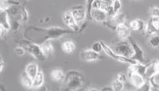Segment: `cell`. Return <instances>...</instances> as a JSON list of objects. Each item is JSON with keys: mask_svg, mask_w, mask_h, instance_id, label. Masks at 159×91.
I'll return each mask as SVG.
<instances>
[{"mask_svg": "<svg viewBox=\"0 0 159 91\" xmlns=\"http://www.w3.org/2000/svg\"><path fill=\"white\" fill-rule=\"evenodd\" d=\"M101 43L102 44L103 51H104V52L107 56H109V57L112 58L113 59L119 61L121 63H128L130 65L136 64L137 63L136 61L133 59L131 57H123V56H121V55H119L116 54L114 51L113 49H112L111 47H110L109 46H107L102 41H101Z\"/></svg>", "mask_w": 159, "mask_h": 91, "instance_id": "5", "label": "cell"}, {"mask_svg": "<svg viewBox=\"0 0 159 91\" xmlns=\"http://www.w3.org/2000/svg\"><path fill=\"white\" fill-rule=\"evenodd\" d=\"M116 79L119 81L125 83L127 81V80L128 79V77L126 74H125L123 73H119L117 75Z\"/></svg>", "mask_w": 159, "mask_h": 91, "instance_id": "33", "label": "cell"}, {"mask_svg": "<svg viewBox=\"0 0 159 91\" xmlns=\"http://www.w3.org/2000/svg\"><path fill=\"white\" fill-rule=\"evenodd\" d=\"M39 70V69L38 67V66L35 63H30L27 65L25 68V72L33 80L37 76Z\"/></svg>", "mask_w": 159, "mask_h": 91, "instance_id": "16", "label": "cell"}, {"mask_svg": "<svg viewBox=\"0 0 159 91\" xmlns=\"http://www.w3.org/2000/svg\"><path fill=\"white\" fill-rule=\"evenodd\" d=\"M20 81L22 84L25 87L28 88H33V80L27 75L25 71L21 75Z\"/></svg>", "mask_w": 159, "mask_h": 91, "instance_id": "23", "label": "cell"}, {"mask_svg": "<svg viewBox=\"0 0 159 91\" xmlns=\"http://www.w3.org/2000/svg\"><path fill=\"white\" fill-rule=\"evenodd\" d=\"M0 13V25L9 30L11 27V25L7 11L6 10H1Z\"/></svg>", "mask_w": 159, "mask_h": 91, "instance_id": "17", "label": "cell"}, {"mask_svg": "<svg viewBox=\"0 0 159 91\" xmlns=\"http://www.w3.org/2000/svg\"><path fill=\"white\" fill-rule=\"evenodd\" d=\"M77 24L81 25L87 18L86 7L82 5H77L72 7L70 10Z\"/></svg>", "mask_w": 159, "mask_h": 91, "instance_id": "6", "label": "cell"}, {"mask_svg": "<svg viewBox=\"0 0 159 91\" xmlns=\"http://www.w3.org/2000/svg\"><path fill=\"white\" fill-rule=\"evenodd\" d=\"M94 0H86V11H87V18L89 20H92L91 18V11L93 9V3Z\"/></svg>", "mask_w": 159, "mask_h": 91, "instance_id": "27", "label": "cell"}, {"mask_svg": "<svg viewBox=\"0 0 159 91\" xmlns=\"http://www.w3.org/2000/svg\"><path fill=\"white\" fill-rule=\"evenodd\" d=\"M147 67H148V64L137 62L136 64L131 65L129 70L141 75L146 78V71H147Z\"/></svg>", "mask_w": 159, "mask_h": 91, "instance_id": "15", "label": "cell"}, {"mask_svg": "<svg viewBox=\"0 0 159 91\" xmlns=\"http://www.w3.org/2000/svg\"><path fill=\"white\" fill-rule=\"evenodd\" d=\"M63 20L64 24L74 32H80V26L73 18L70 11H66L63 15Z\"/></svg>", "mask_w": 159, "mask_h": 91, "instance_id": "10", "label": "cell"}, {"mask_svg": "<svg viewBox=\"0 0 159 91\" xmlns=\"http://www.w3.org/2000/svg\"><path fill=\"white\" fill-rule=\"evenodd\" d=\"M127 77L131 84L137 89L141 88L146 81L145 77L129 70L127 71Z\"/></svg>", "mask_w": 159, "mask_h": 91, "instance_id": "9", "label": "cell"}, {"mask_svg": "<svg viewBox=\"0 0 159 91\" xmlns=\"http://www.w3.org/2000/svg\"><path fill=\"white\" fill-rule=\"evenodd\" d=\"M93 51L97 53H101L103 51L102 44L101 43V41L100 42H95L92 45V48Z\"/></svg>", "mask_w": 159, "mask_h": 91, "instance_id": "28", "label": "cell"}, {"mask_svg": "<svg viewBox=\"0 0 159 91\" xmlns=\"http://www.w3.org/2000/svg\"><path fill=\"white\" fill-rule=\"evenodd\" d=\"M113 50L116 54L126 57H131L134 54L133 47L127 40H121L117 43L114 47Z\"/></svg>", "mask_w": 159, "mask_h": 91, "instance_id": "4", "label": "cell"}, {"mask_svg": "<svg viewBox=\"0 0 159 91\" xmlns=\"http://www.w3.org/2000/svg\"><path fill=\"white\" fill-rule=\"evenodd\" d=\"M148 81L152 88L159 89V72H156L148 78Z\"/></svg>", "mask_w": 159, "mask_h": 91, "instance_id": "24", "label": "cell"}, {"mask_svg": "<svg viewBox=\"0 0 159 91\" xmlns=\"http://www.w3.org/2000/svg\"><path fill=\"white\" fill-rule=\"evenodd\" d=\"M114 0H94L93 3V8H97L105 10L110 17L114 15L113 5Z\"/></svg>", "mask_w": 159, "mask_h": 91, "instance_id": "8", "label": "cell"}, {"mask_svg": "<svg viewBox=\"0 0 159 91\" xmlns=\"http://www.w3.org/2000/svg\"><path fill=\"white\" fill-rule=\"evenodd\" d=\"M147 22L140 20L135 19L129 22L130 29L135 31H139L140 33H146Z\"/></svg>", "mask_w": 159, "mask_h": 91, "instance_id": "14", "label": "cell"}, {"mask_svg": "<svg viewBox=\"0 0 159 91\" xmlns=\"http://www.w3.org/2000/svg\"><path fill=\"white\" fill-rule=\"evenodd\" d=\"M85 82V79L81 72L76 70H70L66 73L63 80V90L76 91L83 87Z\"/></svg>", "mask_w": 159, "mask_h": 91, "instance_id": "2", "label": "cell"}, {"mask_svg": "<svg viewBox=\"0 0 159 91\" xmlns=\"http://www.w3.org/2000/svg\"><path fill=\"white\" fill-rule=\"evenodd\" d=\"M150 15L151 17H159V7H152L150 9Z\"/></svg>", "mask_w": 159, "mask_h": 91, "instance_id": "31", "label": "cell"}, {"mask_svg": "<svg viewBox=\"0 0 159 91\" xmlns=\"http://www.w3.org/2000/svg\"><path fill=\"white\" fill-rule=\"evenodd\" d=\"M44 82V76L43 71L39 70L37 76L34 78L33 83V88H40L43 86Z\"/></svg>", "mask_w": 159, "mask_h": 91, "instance_id": "19", "label": "cell"}, {"mask_svg": "<svg viewBox=\"0 0 159 91\" xmlns=\"http://www.w3.org/2000/svg\"><path fill=\"white\" fill-rule=\"evenodd\" d=\"M28 12L27 11L26 9L23 7L22 9V21H26L28 20Z\"/></svg>", "mask_w": 159, "mask_h": 91, "instance_id": "35", "label": "cell"}, {"mask_svg": "<svg viewBox=\"0 0 159 91\" xmlns=\"http://www.w3.org/2000/svg\"><path fill=\"white\" fill-rule=\"evenodd\" d=\"M51 78L55 81H63L66 75L63 71L59 69H55L51 72Z\"/></svg>", "mask_w": 159, "mask_h": 91, "instance_id": "21", "label": "cell"}, {"mask_svg": "<svg viewBox=\"0 0 159 91\" xmlns=\"http://www.w3.org/2000/svg\"><path fill=\"white\" fill-rule=\"evenodd\" d=\"M80 57L84 61L92 62L99 60L102 57L99 53H97L92 49H88L81 51L80 54Z\"/></svg>", "mask_w": 159, "mask_h": 91, "instance_id": "11", "label": "cell"}, {"mask_svg": "<svg viewBox=\"0 0 159 91\" xmlns=\"http://www.w3.org/2000/svg\"><path fill=\"white\" fill-rule=\"evenodd\" d=\"M115 31L120 40H128L130 37L131 30L129 27L125 24H119L116 26Z\"/></svg>", "mask_w": 159, "mask_h": 91, "instance_id": "13", "label": "cell"}, {"mask_svg": "<svg viewBox=\"0 0 159 91\" xmlns=\"http://www.w3.org/2000/svg\"><path fill=\"white\" fill-rule=\"evenodd\" d=\"M91 18L92 20L98 23L103 24L108 20L109 16L105 10L97 8H93L91 11Z\"/></svg>", "mask_w": 159, "mask_h": 91, "instance_id": "12", "label": "cell"}, {"mask_svg": "<svg viewBox=\"0 0 159 91\" xmlns=\"http://www.w3.org/2000/svg\"><path fill=\"white\" fill-rule=\"evenodd\" d=\"M87 90H89V91H98V89H97L96 88H90V89H88Z\"/></svg>", "mask_w": 159, "mask_h": 91, "instance_id": "40", "label": "cell"}, {"mask_svg": "<svg viewBox=\"0 0 159 91\" xmlns=\"http://www.w3.org/2000/svg\"><path fill=\"white\" fill-rule=\"evenodd\" d=\"M61 48L64 52L66 54H71L76 48V45L73 41H66L63 42Z\"/></svg>", "mask_w": 159, "mask_h": 91, "instance_id": "22", "label": "cell"}, {"mask_svg": "<svg viewBox=\"0 0 159 91\" xmlns=\"http://www.w3.org/2000/svg\"><path fill=\"white\" fill-rule=\"evenodd\" d=\"M25 52H26V51L24 49V48L22 47V46H18L15 48L16 54L18 55H19V56L23 55L25 53Z\"/></svg>", "mask_w": 159, "mask_h": 91, "instance_id": "34", "label": "cell"}, {"mask_svg": "<svg viewBox=\"0 0 159 91\" xmlns=\"http://www.w3.org/2000/svg\"><path fill=\"white\" fill-rule=\"evenodd\" d=\"M20 46L24 48L25 51L35 57L37 61H43L47 57L44 55L40 46L35 43L27 39H25L20 42Z\"/></svg>", "mask_w": 159, "mask_h": 91, "instance_id": "3", "label": "cell"}, {"mask_svg": "<svg viewBox=\"0 0 159 91\" xmlns=\"http://www.w3.org/2000/svg\"><path fill=\"white\" fill-rule=\"evenodd\" d=\"M111 85L113 88V91H122L123 88H124V83L119 81L116 79L112 81Z\"/></svg>", "mask_w": 159, "mask_h": 91, "instance_id": "26", "label": "cell"}, {"mask_svg": "<svg viewBox=\"0 0 159 91\" xmlns=\"http://www.w3.org/2000/svg\"><path fill=\"white\" fill-rule=\"evenodd\" d=\"M40 46L41 47L43 54L46 57H48L49 56L53 54L54 49H53V46L51 44V42L50 41H46Z\"/></svg>", "mask_w": 159, "mask_h": 91, "instance_id": "18", "label": "cell"}, {"mask_svg": "<svg viewBox=\"0 0 159 91\" xmlns=\"http://www.w3.org/2000/svg\"><path fill=\"white\" fill-rule=\"evenodd\" d=\"M152 88L151 85L150 84L149 81L146 80L144 84L143 85L142 87L141 88H139L138 90H141V91H150Z\"/></svg>", "mask_w": 159, "mask_h": 91, "instance_id": "32", "label": "cell"}, {"mask_svg": "<svg viewBox=\"0 0 159 91\" xmlns=\"http://www.w3.org/2000/svg\"><path fill=\"white\" fill-rule=\"evenodd\" d=\"M155 67L156 72H159V61L155 63Z\"/></svg>", "mask_w": 159, "mask_h": 91, "instance_id": "39", "label": "cell"}, {"mask_svg": "<svg viewBox=\"0 0 159 91\" xmlns=\"http://www.w3.org/2000/svg\"><path fill=\"white\" fill-rule=\"evenodd\" d=\"M101 90L103 91H113V89L111 85V86H105L103 88H102Z\"/></svg>", "mask_w": 159, "mask_h": 91, "instance_id": "37", "label": "cell"}, {"mask_svg": "<svg viewBox=\"0 0 159 91\" xmlns=\"http://www.w3.org/2000/svg\"><path fill=\"white\" fill-rule=\"evenodd\" d=\"M74 33L75 32L71 30L65 29L61 27L42 28L30 26L27 27L25 30L24 36L25 39L41 45L46 41L59 39L66 34H72Z\"/></svg>", "mask_w": 159, "mask_h": 91, "instance_id": "1", "label": "cell"}, {"mask_svg": "<svg viewBox=\"0 0 159 91\" xmlns=\"http://www.w3.org/2000/svg\"><path fill=\"white\" fill-rule=\"evenodd\" d=\"M148 43L151 47L154 48L159 47V35L156 33L149 35Z\"/></svg>", "mask_w": 159, "mask_h": 91, "instance_id": "25", "label": "cell"}, {"mask_svg": "<svg viewBox=\"0 0 159 91\" xmlns=\"http://www.w3.org/2000/svg\"><path fill=\"white\" fill-rule=\"evenodd\" d=\"M122 7V3L120 0H114L113 5V10L114 14L118 13Z\"/></svg>", "mask_w": 159, "mask_h": 91, "instance_id": "29", "label": "cell"}, {"mask_svg": "<svg viewBox=\"0 0 159 91\" xmlns=\"http://www.w3.org/2000/svg\"><path fill=\"white\" fill-rule=\"evenodd\" d=\"M0 65H1V66H0V72H1L2 71L3 67H4V61H3V59H1V60Z\"/></svg>", "mask_w": 159, "mask_h": 91, "instance_id": "38", "label": "cell"}, {"mask_svg": "<svg viewBox=\"0 0 159 91\" xmlns=\"http://www.w3.org/2000/svg\"><path fill=\"white\" fill-rule=\"evenodd\" d=\"M20 2L16 0H1L0 1V9L7 11L10 7L18 6L20 5Z\"/></svg>", "mask_w": 159, "mask_h": 91, "instance_id": "20", "label": "cell"}, {"mask_svg": "<svg viewBox=\"0 0 159 91\" xmlns=\"http://www.w3.org/2000/svg\"><path fill=\"white\" fill-rule=\"evenodd\" d=\"M7 31H8V30L4 28L2 26L0 25V35H1V38L2 39L5 38V37L7 35Z\"/></svg>", "mask_w": 159, "mask_h": 91, "instance_id": "36", "label": "cell"}, {"mask_svg": "<svg viewBox=\"0 0 159 91\" xmlns=\"http://www.w3.org/2000/svg\"><path fill=\"white\" fill-rule=\"evenodd\" d=\"M128 41H129L130 44H131L134 50V54L131 58L136 61L137 62L146 64L145 55L142 48L139 46V44H138L131 37L128 39Z\"/></svg>", "mask_w": 159, "mask_h": 91, "instance_id": "7", "label": "cell"}, {"mask_svg": "<svg viewBox=\"0 0 159 91\" xmlns=\"http://www.w3.org/2000/svg\"><path fill=\"white\" fill-rule=\"evenodd\" d=\"M150 22L156 31H159V17H151Z\"/></svg>", "mask_w": 159, "mask_h": 91, "instance_id": "30", "label": "cell"}]
</instances>
